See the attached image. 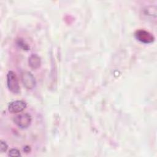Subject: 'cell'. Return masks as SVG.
Wrapping results in <instances>:
<instances>
[{"label":"cell","mask_w":157,"mask_h":157,"mask_svg":"<svg viewBox=\"0 0 157 157\" xmlns=\"http://www.w3.org/2000/svg\"><path fill=\"white\" fill-rule=\"evenodd\" d=\"M20 155V151L17 148H12L9 151V156H19Z\"/></svg>","instance_id":"obj_7"},{"label":"cell","mask_w":157,"mask_h":157,"mask_svg":"<svg viewBox=\"0 0 157 157\" xmlns=\"http://www.w3.org/2000/svg\"><path fill=\"white\" fill-rule=\"evenodd\" d=\"M21 79L23 86L28 89L31 90L36 86V80L33 75L29 71H23L21 73Z\"/></svg>","instance_id":"obj_3"},{"label":"cell","mask_w":157,"mask_h":157,"mask_svg":"<svg viewBox=\"0 0 157 157\" xmlns=\"http://www.w3.org/2000/svg\"><path fill=\"white\" fill-rule=\"evenodd\" d=\"M26 107V103L21 100L12 101L8 105V110L12 113L22 112Z\"/></svg>","instance_id":"obj_5"},{"label":"cell","mask_w":157,"mask_h":157,"mask_svg":"<svg viewBox=\"0 0 157 157\" xmlns=\"http://www.w3.org/2000/svg\"><path fill=\"white\" fill-rule=\"evenodd\" d=\"M28 63L29 66L33 69H36L39 68L40 66V57L36 55V54H32L28 59Z\"/></svg>","instance_id":"obj_6"},{"label":"cell","mask_w":157,"mask_h":157,"mask_svg":"<svg viewBox=\"0 0 157 157\" xmlns=\"http://www.w3.org/2000/svg\"><path fill=\"white\" fill-rule=\"evenodd\" d=\"M13 121L17 126L21 129H25L30 125L31 123V117L27 113H21L14 117Z\"/></svg>","instance_id":"obj_2"},{"label":"cell","mask_w":157,"mask_h":157,"mask_svg":"<svg viewBox=\"0 0 157 157\" xmlns=\"http://www.w3.org/2000/svg\"><path fill=\"white\" fill-rule=\"evenodd\" d=\"M7 148H8L7 144L5 142L1 140V145H0V151L1 153L6 152V150H7Z\"/></svg>","instance_id":"obj_8"},{"label":"cell","mask_w":157,"mask_h":157,"mask_svg":"<svg viewBox=\"0 0 157 157\" xmlns=\"http://www.w3.org/2000/svg\"><path fill=\"white\" fill-rule=\"evenodd\" d=\"M136 38L144 44H150L154 41L155 37L150 32L145 29H138L135 32Z\"/></svg>","instance_id":"obj_4"},{"label":"cell","mask_w":157,"mask_h":157,"mask_svg":"<svg viewBox=\"0 0 157 157\" xmlns=\"http://www.w3.org/2000/svg\"><path fill=\"white\" fill-rule=\"evenodd\" d=\"M7 85L9 90L14 94L20 93V85L18 78L14 72L9 71L7 74Z\"/></svg>","instance_id":"obj_1"}]
</instances>
